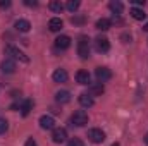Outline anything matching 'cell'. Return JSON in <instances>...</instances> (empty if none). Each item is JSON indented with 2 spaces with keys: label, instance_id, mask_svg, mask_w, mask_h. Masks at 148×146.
<instances>
[{
  "label": "cell",
  "instance_id": "cell-1",
  "mask_svg": "<svg viewBox=\"0 0 148 146\" xmlns=\"http://www.w3.org/2000/svg\"><path fill=\"white\" fill-rule=\"evenodd\" d=\"M71 122H73V126L84 127V126L88 124V113H86L84 110H77V112H74L73 117H71Z\"/></svg>",
  "mask_w": 148,
  "mask_h": 146
},
{
  "label": "cell",
  "instance_id": "cell-2",
  "mask_svg": "<svg viewBox=\"0 0 148 146\" xmlns=\"http://www.w3.org/2000/svg\"><path fill=\"white\" fill-rule=\"evenodd\" d=\"M77 53L81 59H88L90 57V40L86 36H81L77 41Z\"/></svg>",
  "mask_w": 148,
  "mask_h": 146
},
{
  "label": "cell",
  "instance_id": "cell-3",
  "mask_svg": "<svg viewBox=\"0 0 148 146\" xmlns=\"http://www.w3.org/2000/svg\"><path fill=\"white\" fill-rule=\"evenodd\" d=\"M5 52H7L9 55H12L16 60L23 62V64H28V62H29V59H28V57H26V55H24V53H23L19 48H16V46H12V45H9V46L5 48Z\"/></svg>",
  "mask_w": 148,
  "mask_h": 146
},
{
  "label": "cell",
  "instance_id": "cell-4",
  "mask_svg": "<svg viewBox=\"0 0 148 146\" xmlns=\"http://www.w3.org/2000/svg\"><path fill=\"white\" fill-rule=\"evenodd\" d=\"M88 139L95 145H100V143L105 141V132L102 129H90L88 131Z\"/></svg>",
  "mask_w": 148,
  "mask_h": 146
},
{
  "label": "cell",
  "instance_id": "cell-5",
  "mask_svg": "<svg viewBox=\"0 0 148 146\" xmlns=\"http://www.w3.org/2000/svg\"><path fill=\"white\" fill-rule=\"evenodd\" d=\"M52 139H53V143H57V145L64 143V141L67 139V131H66L64 127H55L53 132H52Z\"/></svg>",
  "mask_w": 148,
  "mask_h": 146
},
{
  "label": "cell",
  "instance_id": "cell-6",
  "mask_svg": "<svg viewBox=\"0 0 148 146\" xmlns=\"http://www.w3.org/2000/svg\"><path fill=\"white\" fill-rule=\"evenodd\" d=\"M95 46H97V50L100 52V53H107L109 50H110V43H109V40L105 36H98L95 40Z\"/></svg>",
  "mask_w": 148,
  "mask_h": 146
},
{
  "label": "cell",
  "instance_id": "cell-7",
  "mask_svg": "<svg viewBox=\"0 0 148 146\" xmlns=\"http://www.w3.org/2000/svg\"><path fill=\"white\" fill-rule=\"evenodd\" d=\"M95 76H97L98 83H107L112 77V72H110V69H107V67H97Z\"/></svg>",
  "mask_w": 148,
  "mask_h": 146
},
{
  "label": "cell",
  "instance_id": "cell-8",
  "mask_svg": "<svg viewBox=\"0 0 148 146\" xmlns=\"http://www.w3.org/2000/svg\"><path fill=\"white\" fill-rule=\"evenodd\" d=\"M40 126H41V129L50 131V129H55V120H53L52 115H41L40 117Z\"/></svg>",
  "mask_w": 148,
  "mask_h": 146
},
{
  "label": "cell",
  "instance_id": "cell-9",
  "mask_svg": "<svg viewBox=\"0 0 148 146\" xmlns=\"http://www.w3.org/2000/svg\"><path fill=\"white\" fill-rule=\"evenodd\" d=\"M0 69H2L3 74H14L16 72V64H14L10 59H5V60H2V64H0Z\"/></svg>",
  "mask_w": 148,
  "mask_h": 146
},
{
  "label": "cell",
  "instance_id": "cell-10",
  "mask_svg": "<svg viewBox=\"0 0 148 146\" xmlns=\"http://www.w3.org/2000/svg\"><path fill=\"white\" fill-rule=\"evenodd\" d=\"M62 28H64V23H62L60 17H52V19L48 21V29H50V31L57 33V31H60Z\"/></svg>",
  "mask_w": 148,
  "mask_h": 146
},
{
  "label": "cell",
  "instance_id": "cell-11",
  "mask_svg": "<svg viewBox=\"0 0 148 146\" xmlns=\"http://www.w3.org/2000/svg\"><path fill=\"white\" fill-rule=\"evenodd\" d=\"M55 46H57L59 50H67V48L71 46V38L66 36V35L59 36L57 40H55Z\"/></svg>",
  "mask_w": 148,
  "mask_h": 146
},
{
  "label": "cell",
  "instance_id": "cell-12",
  "mask_svg": "<svg viewBox=\"0 0 148 146\" xmlns=\"http://www.w3.org/2000/svg\"><path fill=\"white\" fill-rule=\"evenodd\" d=\"M14 28H16L19 33H28V31L31 29V24H29V21H26V19H17L16 24H14Z\"/></svg>",
  "mask_w": 148,
  "mask_h": 146
},
{
  "label": "cell",
  "instance_id": "cell-13",
  "mask_svg": "<svg viewBox=\"0 0 148 146\" xmlns=\"http://www.w3.org/2000/svg\"><path fill=\"white\" fill-rule=\"evenodd\" d=\"M79 103H81V107H84V108H90V107H93V96L91 95H88V93H83V95H79Z\"/></svg>",
  "mask_w": 148,
  "mask_h": 146
},
{
  "label": "cell",
  "instance_id": "cell-14",
  "mask_svg": "<svg viewBox=\"0 0 148 146\" xmlns=\"http://www.w3.org/2000/svg\"><path fill=\"white\" fill-rule=\"evenodd\" d=\"M52 77H53L55 83H66L69 76H67V72H66V69H57V71H53Z\"/></svg>",
  "mask_w": 148,
  "mask_h": 146
},
{
  "label": "cell",
  "instance_id": "cell-15",
  "mask_svg": "<svg viewBox=\"0 0 148 146\" xmlns=\"http://www.w3.org/2000/svg\"><path fill=\"white\" fill-rule=\"evenodd\" d=\"M103 91H105V88H103L102 83H97V84L90 86V95L91 96H100V95H103Z\"/></svg>",
  "mask_w": 148,
  "mask_h": 146
},
{
  "label": "cell",
  "instance_id": "cell-16",
  "mask_svg": "<svg viewBox=\"0 0 148 146\" xmlns=\"http://www.w3.org/2000/svg\"><path fill=\"white\" fill-rule=\"evenodd\" d=\"M76 81H77L79 84H88V83H90V72H88V71H77Z\"/></svg>",
  "mask_w": 148,
  "mask_h": 146
},
{
  "label": "cell",
  "instance_id": "cell-17",
  "mask_svg": "<svg viewBox=\"0 0 148 146\" xmlns=\"http://www.w3.org/2000/svg\"><path fill=\"white\" fill-rule=\"evenodd\" d=\"M129 14H131V17L136 19V21H143V19L147 17V14L143 12V9H138V7H133Z\"/></svg>",
  "mask_w": 148,
  "mask_h": 146
},
{
  "label": "cell",
  "instance_id": "cell-18",
  "mask_svg": "<svg viewBox=\"0 0 148 146\" xmlns=\"http://www.w3.org/2000/svg\"><path fill=\"white\" fill-rule=\"evenodd\" d=\"M55 100L59 103H67V102H71V93L69 91H57Z\"/></svg>",
  "mask_w": 148,
  "mask_h": 146
},
{
  "label": "cell",
  "instance_id": "cell-19",
  "mask_svg": "<svg viewBox=\"0 0 148 146\" xmlns=\"http://www.w3.org/2000/svg\"><path fill=\"white\" fill-rule=\"evenodd\" d=\"M109 9H110L112 12H114V16H115V14H121V12L124 10V5H122L119 0H112L110 3H109Z\"/></svg>",
  "mask_w": 148,
  "mask_h": 146
},
{
  "label": "cell",
  "instance_id": "cell-20",
  "mask_svg": "<svg viewBox=\"0 0 148 146\" xmlns=\"http://www.w3.org/2000/svg\"><path fill=\"white\" fill-rule=\"evenodd\" d=\"M110 26H112V23L109 19H105V17L97 21V29H100V31H107V29H110Z\"/></svg>",
  "mask_w": 148,
  "mask_h": 146
},
{
  "label": "cell",
  "instance_id": "cell-21",
  "mask_svg": "<svg viewBox=\"0 0 148 146\" xmlns=\"http://www.w3.org/2000/svg\"><path fill=\"white\" fill-rule=\"evenodd\" d=\"M31 110H33V100H24V103L21 105V113L26 117Z\"/></svg>",
  "mask_w": 148,
  "mask_h": 146
},
{
  "label": "cell",
  "instance_id": "cell-22",
  "mask_svg": "<svg viewBox=\"0 0 148 146\" xmlns=\"http://www.w3.org/2000/svg\"><path fill=\"white\" fill-rule=\"evenodd\" d=\"M48 7H50L52 12H57V14H60V12L64 10V5H62L60 2H57V0H52V2L48 3Z\"/></svg>",
  "mask_w": 148,
  "mask_h": 146
},
{
  "label": "cell",
  "instance_id": "cell-23",
  "mask_svg": "<svg viewBox=\"0 0 148 146\" xmlns=\"http://www.w3.org/2000/svg\"><path fill=\"white\" fill-rule=\"evenodd\" d=\"M66 7H67V10H71V12H76V10L79 9V2H77V0H69Z\"/></svg>",
  "mask_w": 148,
  "mask_h": 146
},
{
  "label": "cell",
  "instance_id": "cell-24",
  "mask_svg": "<svg viewBox=\"0 0 148 146\" xmlns=\"http://www.w3.org/2000/svg\"><path fill=\"white\" fill-rule=\"evenodd\" d=\"M7 129H9V122H7L3 117H0V134H5Z\"/></svg>",
  "mask_w": 148,
  "mask_h": 146
},
{
  "label": "cell",
  "instance_id": "cell-25",
  "mask_svg": "<svg viewBox=\"0 0 148 146\" xmlns=\"http://www.w3.org/2000/svg\"><path fill=\"white\" fill-rule=\"evenodd\" d=\"M67 146H84V145H83V141L79 138H73V139H69Z\"/></svg>",
  "mask_w": 148,
  "mask_h": 146
},
{
  "label": "cell",
  "instance_id": "cell-26",
  "mask_svg": "<svg viewBox=\"0 0 148 146\" xmlns=\"http://www.w3.org/2000/svg\"><path fill=\"white\" fill-rule=\"evenodd\" d=\"M84 21H86V19H84L83 16H74V17H71V23H73V24H83Z\"/></svg>",
  "mask_w": 148,
  "mask_h": 146
},
{
  "label": "cell",
  "instance_id": "cell-27",
  "mask_svg": "<svg viewBox=\"0 0 148 146\" xmlns=\"http://www.w3.org/2000/svg\"><path fill=\"white\" fill-rule=\"evenodd\" d=\"M0 7H2V9H7V7H10V2H9V0H2V2H0Z\"/></svg>",
  "mask_w": 148,
  "mask_h": 146
},
{
  "label": "cell",
  "instance_id": "cell-28",
  "mask_svg": "<svg viewBox=\"0 0 148 146\" xmlns=\"http://www.w3.org/2000/svg\"><path fill=\"white\" fill-rule=\"evenodd\" d=\"M24 3H26L28 7H36V5H38V2H35V0H26Z\"/></svg>",
  "mask_w": 148,
  "mask_h": 146
},
{
  "label": "cell",
  "instance_id": "cell-29",
  "mask_svg": "<svg viewBox=\"0 0 148 146\" xmlns=\"http://www.w3.org/2000/svg\"><path fill=\"white\" fill-rule=\"evenodd\" d=\"M24 146H38V145H36V141H35L33 138H29V139L26 141V145H24Z\"/></svg>",
  "mask_w": 148,
  "mask_h": 146
},
{
  "label": "cell",
  "instance_id": "cell-30",
  "mask_svg": "<svg viewBox=\"0 0 148 146\" xmlns=\"http://www.w3.org/2000/svg\"><path fill=\"white\" fill-rule=\"evenodd\" d=\"M133 3H136V5H145V0H133Z\"/></svg>",
  "mask_w": 148,
  "mask_h": 146
},
{
  "label": "cell",
  "instance_id": "cell-31",
  "mask_svg": "<svg viewBox=\"0 0 148 146\" xmlns=\"http://www.w3.org/2000/svg\"><path fill=\"white\" fill-rule=\"evenodd\" d=\"M143 29H145V31H148V23L145 24V26H143Z\"/></svg>",
  "mask_w": 148,
  "mask_h": 146
},
{
  "label": "cell",
  "instance_id": "cell-32",
  "mask_svg": "<svg viewBox=\"0 0 148 146\" xmlns=\"http://www.w3.org/2000/svg\"><path fill=\"white\" fill-rule=\"evenodd\" d=\"M145 143H147V145H148V134H147V136H145Z\"/></svg>",
  "mask_w": 148,
  "mask_h": 146
},
{
  "label": "cell",
  "instance_id": "cell-33",
  "mask_svg": "<svg viewBox=\"0 0 148 146\" xmlns=\"http://www.w3.org/2000/svg\"><path fill=\"white\" fill-rule=\"evenodd\" d=\"M112 146H121V145H119V143H114V145H112Z\"/></svg>",
  "mask_w": 148,
  "mask_h": 146
}]
</instances>
